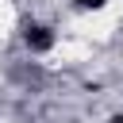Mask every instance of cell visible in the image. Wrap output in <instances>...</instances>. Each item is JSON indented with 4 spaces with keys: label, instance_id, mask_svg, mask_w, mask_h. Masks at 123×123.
Masks as SVG:
<instances>
[{
    "label": "cell",
    "instance_id": "6da1fadb",
    "mask_svg": "<svg viewBox=\"0 0 123 123\" xmlns=\"http://www.w3.org/2000/svg\"><path fill=\"white\" fill-rule=\"evenodd\" d=\"M88 38H65V42H58L54 46V62H81V58H88Z\"/></svg>",
    "mask_w": 123,
    "mask_h": 123
},
{
    "label": "cell",
    "instance_id": "7a4b0ae2",
    "mask_svg": "<svg viewBox=\"0 0 123 123\" xmlns=\"http://www.w3.org/2000/svg\"><path fill=\"white\" fill-rule=\"evenodd\" d=\"M12 27H15V12H12L8 0H0V35H8Z\"/></svg>",
    "mask_w": 123,
    "mask_h": 123
}]
</instances>
